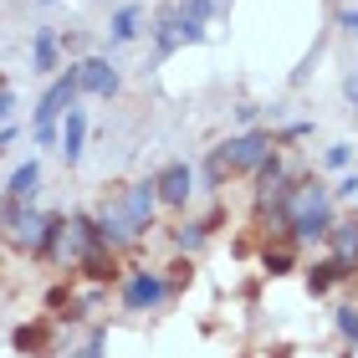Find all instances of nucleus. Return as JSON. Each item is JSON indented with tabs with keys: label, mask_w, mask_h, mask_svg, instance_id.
Instances as JSON below:
<instances>
[{
	"label": "nucleus",
	"mask_w": 358,
	"mask_h": 358,
	"mask_svg": "<svg viewBox=\"0 0 358 358\" xmlns=\"http://www.w3.org/2000/svg\"><path fill=\"white\" fill-rule=\"evenodd\" d=\"M287 225H292V236H297V241L328 236V225H333V194L322 185H302L297 194H287Z\"/></svg>",
	"instance_id": "obj_1"
},
{
	"label": "nucleus",
	"mask_w": 358,
	"mask_h": 358,
	"mask_svg": "<svg viewBox=\"0 0 358 358\" xmlns=\"http://www.w3.org/2000/svg\"><path fill=\"white\" fill-rule=\"evenodd\" d=\"M72 97H77V77H72V67H67V77H57L52 87H46V97L36 103V123H31V138L41 143H57V123H62V113L72 108Z\"/></svg>",
	"instance_id": "obj_2"
},
{
	"label": "nucleus",
	"mask_w": 358,
	"mask_h": 358,
	"mask_svg": "<svg viewBox=\"0 0 358 358\" xmlns=\"http://www.w3.org/2000/svg\"><path fill=\"white\" fill-rule=\"evenodd\" d=\"M92 246H103V241H97V225L87 215L62 220V225H52V236H46V251H52L57 262H83Z\"/></svg>",
	"instance_id": "obj_3"
},
{
	"label": "nucleus",
	"mask_w": 358,
	"mask_h": 358,
	"mask_svg": "<svg viewBox=\"0 0 358 358\" xmlns=\"http://www.w3.org/2000/svg\"><path fill=\"white\" fill-rule=\"evenodd\" d=\"M164 297H169V282H164V276H154V271H134V276H128V287H123V307H128V313L159 307Z\"/></svg>",
	"instance_id": "obj_4"
},
{
	"label": "nucleus",
	"mask_w": 358,
	"mask_h": 358,
	"mask_svg": "<svg viewBox=\"0 0 358 358\" xmlns=\"http://www.w3.org/2000/svg\"><path fill=\"white\" fill-rule=\"evenodd\" d=\"M266 154H271L266 134H241V138H231V143H220V164H225V169H256Z\"/></svg>",
	"instance_id": "obj_5"
},
{
	"label": "nucleus",
	"mask_w": 358,
	"mask_h": 358,
	"mask_svg": "<svg viewBox=\"0 0 358 358\" xmlns=\"http://www.w3.org/2000/svg\"><path fill=\"white\" fill-rule=\"evenodd\" d=\"M46 236H52V220H41L31 205L10 215V241H15L21 251H46Z\"/></svg>",
	"instance_id": "obj_6"
},
{
	"label": "nucleus",
	"mask_w": 358,
	"mask_h": 358,
	"mask_svg": "<svg viewBox=\"0 0 358 358\" xmlns=\"http://www.w3.org/2000/svg\"><path fill=\"white\" fill-rule=\"evenodd\" d=\"M72 77H77V92H97V97L118 92V72L108 67V57H87V62H77Z\"/></svg>",
	"instance_id": "obj_7"
},
{
	"label": "nucleus",
	"mask_w": 358,
	"mask_h": 358,
	"mask_svg": "<svg viewBox=\"0 0 358 358\" xmlns=\"http://www.w3.org/2000/svg\"><path fill=\"white\" fill-rule=\"evenodd\" d=\"M154 189H159V200H169V205H185L189 194H194V169H189V164H169L164 174L154 179Z\"/></svg>",
	"instance_id": "obj_8"
},
{
	"label": "nucleus",
	"mask_w": 358,
	"mask_h": 358,
	"mask_svg": "<svg viewBox=\"0 0 358 358\" xmlns=\"http://www.w3.org/2000/svg\"><path fill=\"white\" fill-rule=\"evenodd\" d=\"M83 143H87V113L83 108H67V128H62V159L77 164L83 159Z\"/></svg>",
	"instance_id": "obj_9"
},
{
	"label": "nucleus",
	"mask_w": 358,
	"mask_h": 358,
	"mask_svg": "<svg viewBox=\"0 0 358 358\" xmlns=\"http://www.w3.org/2000/svg\"><path fill=\"white\" fill-rule=\"evenodd\" d=\"M36 185H41V164L26 159V164L10 174V205H31V200H36Z\"/></svg>",
	"instance_id": "obj_10"
},
{
	"label": "nucleus",
	"mask_w": 358,
	"mask_h": 358,
	"mask_svg": "<svg viewBox=\"0 0 358 358\" xmlns=\"http://www.w3.org/2000/svg\"><path fill=\"white\" fill-rule=\"evenodd\" d=\"M328 236H333V246H338V262L353 266L358 262V225H328Z\"/></svg>",
	"instance_id": "obj_11"
},
{
	"label": "nucleus",
	"mask_w": 358,
	"mask_h": 358,
	"mask_svg": "<svg viewBox=\"0 0 358 358\" xmlns=\"http://www.w3.org/2000/svg\"><path fill=\"white\" fill-rule=\"evenodd\" d=\"M134 36H138V6H123L118 15H113L108 41H113V46H123V41H134Z\"/></svg>",
	"instance_id": "obj_12"
},
{
	"label": "nucleus",
	"mask_w": 358,
	"mask_h": 358,
	"mask_svg": "<svg viewBox=\"0 0 358 358\" xmlns=\"http://www.w3.org/2000/svg\"><path fill=\"white\" fill-rule=\"evenodd\" d=\"M154 41H159V57H169L179 41H185V31H179V10L174 15H164V21L154 26Z\"/></svg>",
	"instance_id": "obj_13"
},
{
	"label": "nucleus",
	"mask_w": 358,
	"mask_h": 358,
	"mask_svg": "<svg viewBox=\"0 0 358 358\" xmlns=\"http://www.w3.org/2000/svg\"><path fill=\"white\" fill-rule=\"evenodd\" d=\"M36 67L41 72L57 67V31H36Z\"/></svg>",
	"instance_id": "obj_14"
},
{
	"label": "nucleus",
	"mask_w": 358,
	"mask_h": 358,
	"mask_svg": "<svg viewBox=\"0 0 358 358\" xmlns=\"http://www.w3.org/2000/svg\"><path fill=\"white\" fill-rule=\"evenodd\" d=\"M338 276H348L338 256H333V262H322V266H313V292H328V287L338 282Z\"/></svg>",
	"instance_id": "obj_15"
},
{
	"label": "nucleus",
	"mask_w": 358,
	"mask_h": 358,
	"mask_svg": "<svg viewBox=\"0 0 358 358\" xmlns=\"http://www.w3.org/2000/svg\"><path fill=\"white\" fill-rule=\"evenodd\" d=\"M338 333L358 343V307H338Z\"/></svg>",
	"instance_id": "obj_16"
},
{
	"label": "nucleus",
	"mask_w": 358,
	"mask_h": 358,
	"mask_svg": "<svg viewBox=\"0 0 358 358\" xmlns=\"http://www.w3.org/2000/svg\"><path fill=\"white\" fill-rule=\"evenodd\" d=\"M210 10H215V6H210V0H185V10H179V21H194V26H200L205 15H210Z\"/></svg>",
	"instance_id": "obj_17"
},
{
	"label": "nucleus",
	"mask_w": 358,
	"mask_h": 358,
	"mask_svg": "<svg viewBox=\"0 0 358 358\" xmlns=\"http://www.w3.org/2000/svg\"><path fill=\"white\" fill-rule=\"evenodd\" d=\"M348 159H353V149H348V143H333V149L322 154V164H328V169H343Z\"/></svg>",
	"instance_id": "obj_18"
},
{
	"label": "nucleus",
	"mask_w": 358,
	"mask_h": 358,
	"mask_svg": "<svg viewBox=\"0 0 358 358\" xmlns=\"http://www.w3.org/2000/svg\"><path fill=\"white\" fill-rule=\"evenodd\" d=\"M179 246H185V251L205 246V231H200V225H179Z\"/></svg>",
	"instance_id": "obj_19"
},
{
	"label": "nucleus",
	"mask_w": 358,
	"mask_h": 358,
	"mask_svg": "<svg viewBox=\"0 0 358 358\" xmlns=\"http://www.w3.org/2000/svg\"><path fill=\"white\" fill-rule=\"evenodd\" d=\"M15 343H21V348H46V333L41 328H21V333H15Z\"/></svg>",
	"instance_id": "obj_20"
},
{
	"label": "nucleus",
	"mask_w": 358,
	"mask_h": 358,
	"mask_svg": "<svg viewBox=\"0 0 358 358\" xmlns=\"http://www.w3.org/2000/svg\"><path fill=\"white\" fill-rule=\"evenodd\" d=\"M266 266H271V271H287L292 256H287V251H266Z\"/></svg>",
	"instance_id": "obj_21"
},
{
	"label": "nucleus",
	"mask_w": 358,
	"mask_h": 358,
	"mask_svg": "<svg viewBox=\"0 0 358 358\" xmlns=\"http://www.w3.org/2000/svg\"><path fill=\"white\" fill-rule=\"evenodd\" d=\"M67 358H103V338H92L87 348H77V353H67Z\"/></svg>",
	"instance_id": "obj_22"
},
{
	"label": "nucleus",
	"mask_w": 358,
	"mask_h": 358,
	"mask_svg": "<svg viewBox=\"0 0 358 358\" xmlns=\"http://www.w3.org/2000/svg\"><path fill=\"white\" fill-rule=\"evenodd\" d=\"M10 108H15V92H0V123L10 118Z\"/></svg>",
	"instance_id": "obj_23"
},
{
	"label": "nucleus",
	"mask_w": 358,
	"mask_h": 358,
	"mask_svg": "<svg viewBox=\"0 0 358 358\" xmlns=\"http://www.w3.org/2000/svg\"><path fill=\"white\" fill-rule=\"evenodd\" d=\"M353 189H358V174H348L343 185H338V194H343V200H353Z\"/></svg>",
	"instance_id": "obj_24"
},
{
	"label": "nucleus",
	"mask_w": 358,
	"mask_h": 358,
	"mask_svg": "<svg viewBox=\"0 0 358 358\" xmlns=\"http://www.w3.org/2000/svg\"><path fill=\"white\" fill-rule=\"evenodd\" d=\"M338 26H343V31H348V36H358V10H348V15H343V21H338Z\"/></svg>",
	"instance_id": "obj_25"
},
{
	"label": "nucleus",
	"mask_w": 358,
	"mask_h": 358,
	"mask_svg": "<svg viewBox=\"0 0 358 358\" xmlns=\"http://www.w3.org/2000/svg\"><path fill=\"white\" fill-rule=\"evenodd\" d=\"M348 97H353V103H358V72L348 77Z\"/></svg>",
	"instance_id": "obj_26"
},
{
	"label": "nucleus",
	"mask_w": 358,
	"mask_h": 358,
	"mask_svg": "<svg viewBox=\"0 0 358 358\" xmlns=\"http://www.w3.org/2000/svg\"><path fill=\"white\" fill-rule=\"evenodd\" d=\"M36 6H57V0H36Z\"/></svg>",
	"instance_id": "obj_27"
}]
</instances>
